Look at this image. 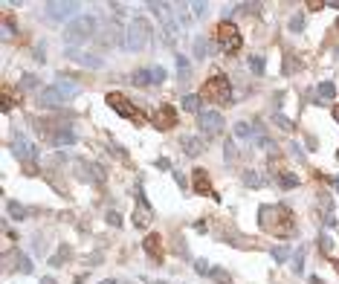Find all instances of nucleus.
<instances>
[{
	"instance_id": "27",
	"label": "nucleus",
	"mask_w": 339,
	"mask_h": 284,
	"mask_svg": "<svg viewBox=\"0 0 339 284\" xmlns=\"http://www.w3.org/2000/svg\"><path fill=\"white\" fill-rule=\"evenodd\" d=\"M64 258H70V247H67V244H61V247H58V252L50 258V264H52V267H61V261H64Z\"/></svg>"
},
{
	"instance_id": "48",
	"label": "nucleus",
	"mask_w": 339,
	"mask_h": 284,
	"mask_svg": "<svg viewBox=\"0 0 339 284\" xmlns=\"http://www.w3.org/2000/svg\"><path fill=\"white\" fill-rule=\"evenodd\" d=\"M102 284H122V282H116V279H104Z\"/></svg>"
},
{
	"instance_id": "19",
	"label": "nucleus",
	"mask_w": 339,
	"mask_h": 284,
	"mask_svg": "<svg viewBox=\"0 0 339 284\" xmlns=\"http://www.w3.org/2000/svg\"><path fill=\"white\" fill-rule=\"evenodd\" d=\"M6 212L12 215V220H23V217L29 215V209H26V206H20L17 200H9V203H6Z\"/></svg>"
},
{
	"instance_id": "6",
	"label": "nucleus",
	"mask_w": 339,
	"mask_h": 284,
	"mask_svg": "<svg viewBox=\"0 0 339 284\" xmlns=\"http://www.w3.org/2000/svg\"><path fill=\"white\" fill-rule=\"evenodd\" d=\"M215 38H218L221 50L229 52V55L241 52V47H244V38H241V32H238V26L232 23V20H221V23H218V32H215Z\"/></svg>"
},
{
	"instance_id": "17",
	"label": "nucleus",
	"mask_w": 339,
	"mask_h": 284,
	"mask_svg": "<svg viewBox=\"0 0 339 284\" xmlns=\"http://www.w3.org/2000/svg\"><path fill=\"white\" fill-rule=\"evenodd\" d=\"M180 148H183L186 157H200V154H203V142H200L197 136H183V139H180Z\"/></svg>"
},
{
	"instance_id": "40",
	"label": "nucleus",
	"mask_w": 339,
	"mask_h": 284,
	"mask_svg": "<svg viewBox=\"0 0 339 284\" xmlns=\"http://www.w3.org/2000/svg\"><path fill=\"white\" fill-rule=\"evenodd\" d=\"M319 250H322L325 255L331 252V238H328V235H322V238H319Z\"/></svg>"
},
{
	"instance_id": "53",
	"label": "nucleus",
	"mask_w": 339,
	"mask_h": 284,
	"mask_svg": "<svg viewBox=\"0 0 339 284\" xmlns=\"http://www.w3.org/2000/svg\"><path fill=\"white\" fill-rule=\"evenodd\" d=\"M337 29H339V20H337Z\"/></svg>"
},
{
	"instance_id": "36",
	"label": "nucleus",
	"mask_w": 339,
	"mask_h": 284,
	"mask_svg": "<svg viewBox=\"0 0 339 284\" xmlns=\"http://www.w3.org/2000/svg\"><path fill=\"white\" fill-rule=\"evenodd\" d=\"M194 270H197L200 276H209V273H212V267H209V261H206V258H197V261H194Z\"/></svg>"
},
{
	"instance_id": "25",
	"label": "nucleus",
	"mask_w": 339,
	"mask_h": 284,
	"mask_svg": "<svg viewBox=\"0 0 339 284\" xmlns=\"http://www.w3.org/2000/svg\"><path fill=\"white\" fill-rule=\"evenodd\" d=\"M319 96L328 99V101L337 99V87H334V82H322V84H319Z\"/></svg>"
},
{
	"instance_id": "37",
	"label": "nucleus",
	"mask_w": 339,
	"mask_h": 284,
	"mask_svg": "<svg viewBox=\"0 0 339 284\" xmlns=\"http://www.w3.org/2000/svg\"><path fill=\"white\" fill-rule=\"evenodd\" d=\"M3 35H6V38L15 35V20H12V17H3Z\"/></svg>"
},
{
	"instance_id": "54",
	"label": "nucleus",
	"mask_w": 339,
	"mask_h": 284,
	"mask_svg": "<svg viewBox=\"0 0 339 284\" xmlns=\"http://www.w3.org/2000/svg\"><path fill=\"white\" fill-rule=\"evenodd\" d=\"M337 157H339V154H337Z\"/></svg>"
},
{
	"instance_id": "47",
	"label": "nucleus",
	"mask_w": 339,
	"mask_h": 284,
	"mask_svg": "<svg viewBox=\"0 0 339 284\" xmlns=\"http://www.w3.org/2000/svg\"><path fill=\"white\" fill-rule=\"evenodd\" d=\"M310 284H325V282L319 279V276H313V279H310Z\"/></svg>"
},
{
	"instance_id": "34",
	"label": "nucleus",
	"mask_w": 339,
	"mask_h": 284,
	"mask_svg": "<svg viewBox=\"0 0 339 284\" xmlns=\"http://www.w3.org/2000/svg\"><path fill=\"white\" fill-rule=\"evenodd\" d=\"M177 70H180V76H183V82H186L188 73H191V67H188V61L183 58V55H177Z\"/></svg>"
},
{
	"instance_id": "1",
	"label": "nucleus",
	"mask_w": 339,
	"mask_h": 284,
	"mask_svg": "<svg viewBox=\"0 0 339 284\" xmlns=\"http://www.w3.org/2000/svg\"><path fill=\"white\" fill-rule=\"evenodd\" d=\"M258 223L264 232L275 235V238H290L296 232V217L290 212V206L275 203V206H261L258 209Z\"/></svg>"
},
{
	"instance_id": "11",
	"label": "nucleus",
	"mask_w": 339,
	"mask_h": 284,
	"mask_svg": "<svg viewBox=\"0 0 339 284\" xmlns=\"http://www.w3.org/2000/svg\"><path fill=\"white\" fill-rule=\"evenodd\" d=\"M44 9H47V15H50L52 20H67V17H73V20H76L79 3H58V0H52V3H47V6H44Z\"/></svg>"
},
{
	"instance_id": "29",
	"label": "nucleus",
	"mask_w": 339,
	"mask_h": 284,
	"mask_svg": "<svg viewBox=\"0 0 339 284\" xmlns=\"http://www.w3.org/2000/svg\"><path fill=\"white\" fill-rule=\"evenodd\" d=\"M244 183L258 189V186H264V180H261V174H258V171H244Z\"/></svg>"
},
{
	"instance_id": "10",
	"label": "nucleus",
	"mask_w": 339,
	"mask_h": 284,
	"mask_svg": "<svg viewBox=\"0 0 339 284\" xmlns=\"http://www.w3.org/2000/svg\"><path fill=\"white\" fill-rule=\"evenodd\" d=\"M12 151H15L17 160H23V163H29V166L38 160V148H35L23 134H15V139H12Z\"/></svg>"
},
{
	"instance_id": "52",
	"label": "nucleus",
	"mask_w": 339,
	"mask_h": 284,
	"mask_svg": "<svg viewBox=\"0 0 339 284\" xmlns=\"http://www.w3.org/2000/svg\"><path fill=\"white\" fill-rule=\"evenodd\" d=\"M331 264H334V267H337V273H339V261H331Z\"/></svg>"
},
{
	"instance_id": "30",
	"label": "nucleus",
	"mask_w": 339,
	"mask_h": 284,
	"mask_svg": "<svg viewBox=\"0 0 339 284\" xmlns=\"http://www.w3.org/2000/svg\"><path fill=\"white\" fill-rule=\"evenodd\" d=\"M272 261H278V264H281V261H287V255H290V250L287 247H272Z\"/></svg>"
},
{
	"instance_id": "8",
	"label": "nucleus",
	"mask_w": 339,
	"mask_h": 284,
	"mask_svg": "<svg viewBox=\"0 0 339 284\" xmlns=\"http://www.w3.org/2000/svg\"><path fill=\"white\" fill-rule=\"evenodd\" d=\"M104 101L110 104V110H116L119 116L131 119L134 125H145V113H142L139 107H134L131 101H128L125 96H122V93H107V96H104Z\"/></svg>"
},
{
	"instance_id": "14",
	"label": "nucleus",
	"mask_w": 339,
	"mask_h": 284,
	"mask_svg": "<svg viewBox=\"0 0 339 284\" xmlns=\"http://www.w3.org/2000/svg\"><path fill=\"white\" fill-rule=\"evenodd\" d=\"M191 177H194V191H197V194H209V197H212V200H221V194H215V189H212V180H209V174H206V168H194V174H191Z\"/></svg>"
},
{
	"instance_id": "44",
	"label": "nucleus",
	"mask_w": 339,
	"mask_h": 284,
	"mask_svg": "<svg viewBox=\"0 0 339 284\" xmlns=\"http://www.w3.org/2000/svg\"><path fill=\"white\" fill-rule=\"evenodd\" d=\"M223 154H226V160H235V145L226 142V151H223Z\"/></svg>"
},
{
	"instance_id": "24",
	"label": "nucleus",
	"mask_w": 339,
	"mask_h": 284,
	"mask_svg": "<svg viewBox=\"0 0 339 284\" xmlns=\"http://www.w3.org/2000/svg\"><path fill=\"white\" fill-rule=\"evenodd\" d=\"M183 110H188V113H197V110H200V96H194V93L183 96Z\"/></svg>"
},
{
	"instance_id": "38",
	"label": "nucleus",
	"mask_w": 339,
	"mask_h": 284,
	"mask_svg": "<svg viewBox=\"0 0 339 284\" xmlns=\"http://www.w3.org/2000/svg\"><path fill=\"white\" fill-rule=\"evenodd\" d=\"M151 73H154V84L166 82V70H163V67H151Z\"/></svg>"
},
{
	"instance_id": "28",
	"label": "nucleus",
	"mask_w": 339,
	"mask_h": 284,
	"mask_svg": "<svg viewBox=\"0 0 339 284\" xmlns=\"http://www.w3.org/2000/svg\"><path fill=\"white\" fill-rule=\"evenodd\" d=\"M264 67H267V64H264V55H250V70H253L255 76H261Z\"/></svg>"
},
{
	"instance_id": "13",
	"label": "nucleus",
	"mask_w": 339,
	"mask_h": 284,
	"mask_svg": "<svg viewBox=\"0 0 339 284\" xmlns=\"http://www.w3.org/2000/svg\"><path fill=\"white\" fill-rule=\"evenodd\" d=\"M177 125V110L171 107V104H160V110L154 113V128H160V131H169Z\"/></svg>"
},
{
	"instance_id": "39",
	"label": "nucleus",
	"mask_w": 339,
	"mask_h": 284,
	"mask_svg": "<svg viewBox=\"0 0 339 284\" xmlns=\"http://www.w3.org/2000/svg\"><path fill=\"white\" fill-rule=\"evenodd\" d=\"M302 26H305V20H302V15H296L293 20H290V29H293V32H302Z\"/></svg>"
},
{
	"instance_id": "45",
	"label": "nucleus",
	"mask_w": 339,
	"mask_h": 284,
	"mask_svg": "<svg viewBox=\"0 0 339 284\" xmlns=\"http://www.w3.org/2000/svg\"><path fill=\"white\" fill-rule=\"evenodd\" d=\"M35 84H38V82H35V76H23V87H26V90L35 87Z\"/></svg>"
},
{
	"instance_id": "9",
	"label": "nucleus",
	"mask_w": 339,
	"mask_h": 284,
	"mask_svg": "<svg viewBox=\"0 0 339 284\" xmlns=\"http://www.w3.org/2000/svg\"><path fill=\"white\" fill-rule=\"evenodd\" d=\"M134 226L136 229H145V226H151V220H154V209H151V203H148V197H145V191H142V186L136 189V206H134Z\"/></svg>"
},
{
	"instance_id": "7",
	"label": "nucleus",
	"mask_w": 339,
	"mask_h": 284,
	"mask_svg": "<svg viewBox=\"0 0 339 284\" xmlns=\"http://www.w3.org/2000/svg\"><path fill=\"white\" fill-rule=\"evenodd\" d=\"M148 9H151L154 15L160 17V32H163V44H174L177 41V23L171 20V6L169 3H148Z\"/></svg>"
},
{
	"instance_id": "22",
	"label": "nucleus",
	"mask_w": 339,
	"mask_h": 284,
	"mask_svg": "<svg viewBox=\"0 0 339 284\" xmlns=\"http://www.w3.org/2000/svg\"><path fill=\"white\" fill-rule=\"evenodd\" d=\"M131 82L139 84V87H145V84H154V73H151V70H136Z\"/></svg>"
},
{
	"instance_id": "49",
	"label": "nucleus",
	"mask_w": 339,
	"mask_h": 284,
	"mask_svg": "<svg viewBox=\"0 0 339 284\" xmlns=\"http://www.w3.org/2000/svg\"><path fill=\"white\" fill-rule=\"evenodd\" d=\"M41 284H55V279H50V276H47V279H44Z\"/></svg>"
},
{
	"instance_id": "21",
	"label": "nucleus",
	"mask_w": 339,
	"mask_h": 284,
	"mask_svg": "<svg viewBox=\"0 0 339 284\" xmlns=\"http://www.w3.org/2000/svg\"><path fill=\"white\" fill-rule=\"evenodd\" d=\"M235 136L253 142V139H255V128H250V122H235Z\"/></svg>"
},
{
	"instance_id": "18",
	"label": "nucleus",
	"mask_w": 339,
	"mask_h": 284,
	"mask_svg": "<svg viewBox=\"0 0 339 284\" xmlns=\"http://www.w3.org/2000/svg\"><path fill=\"white\" fill-rule=\"evenodd\" d=\"M73 61H79V64H85V67H102V58H87L85 52H76V50H70L67 52Z\"/></svg>"
},
{
	"instance_id": "42",
	"label": "nucleus",
	"mask_w": 339,
	"mask_h": 284,
	"mask_svg": "<svg viewBox=\"0 0 339 284\" xmlns=\"http://www.w3.org/2000/svg\"><path fill=\"white\" fill-rule=\"evenodd\" d=\"M191 12L200 17V15H206V3H191Z\"/></svg>"
},
{
	"instance_id": "41",
	"label": "nucleus",
	"mask_w": 339,
	"mask_h": 284,
	"mask_svg": "<svg viewBox=\"0 0 339 284\" xmlns=\"http://www.w3.org/2000/svg\"><path fill=\"white\" fill-rule=\"evenodd\" d=\"M0 99H3V110H9V107H12V96H9V90H3V93H0Z\"/></svg>"
},
{
	"instance_id": "12",
	"label": "nucleus",
	"mask_w": 339,
	"mask_h": 284,
	"mask_svg": "<svg viewBox=\"0 0 339 284\" xmlns=\"http://www.w3.org/2000/svg\"><path fill=\"white\" fill-rule=\"evenodd\" d=\"M200 128H203L206 136H218L223 131V116L218 110H203L200 113Z\"/></svg>"
},
{
	"instance_id": "51",
	"label": "nucleus",
	"mask_w": 339,
	"mask_h": 284,
	"mask_svg": "<svg viewBox=\"0 0 339 284\" xmlns=\"http://www.w3.org/2000/svg\"><path fill=\"white\" fill-rule=\"evenodd\" d=\"M334 186H337V191H339V174H337V177H334Z\"/></svg>"
},
{
	"instance_id": "33",
	"label": "nucleus",
	"mask_w": 339,
	"mask_h": 284,
	"mask_svg": "<svg viewBox=\"0 0 339 284\" xmlns=\"http://www.w3.org/2000/svg\"><path fill=\"white\" fill-rule=\"evenodd\" d=\"M209 276H212V279H215V282H218V284H229V282H232V279H229V273H226V270H212V273H209Z\"/></svg>"
},
{
	"instance_id": "32",
	"label": "nucleus",
	"mask_w": 339,
	"mask_h": 284,
	"mask_svg": "<svg viewBox=\"0 0 339 284\" xmlns=\"http://www.w3.org/2000/svg\"><path fill=\"white\" fill-rule=\"evenodd\" d=\"M293 270H296V273L305 270V250H296V255H293Z\"/></svg>"
},
{
	"instance_id": "46",
	"label": "nucleus",
	"mask_w": 339,
	"mask_h": 284,
	"mask_svg": "<svg viewBox=\"0 0 339 284\" xmlns=\"http://www.w3.org/2000/svg\"><path fill=\"white\" fill-rule=\"evenodd\" d=\"M157 168H163V171H166V168H171V163L166 160V157H160V160H157Z\"/></svg>"
},
{
	"instance_id": "4",
	"label": "nucleus",
	"mask_w": 339,
	"mask_h": 284,
	"mask_svg": "<svg viewBox=\"0 0 339 284\" xmlns=\"http://www.w3.org/2000/svg\"><path fill=\"white\" fill-rule=\"evenodd\" d=\"M200 99L206 101H215V104H229L232 101V84L226 76H212L209 82L203 84V90H200Z\"/></svg>"
},
{
	"instance_id": "35",
	"label": "nucleus",
	"mask_w": 339,
	"mask_h": 284,
	"mask_svg": "<svg viewBox=\"0 0 339 284\" xmlns=\"http://www.w3.org/2000/svg\"><path fill=\"white\" fill-rule=\"evenodd\" d=\"M275 125H278L281 131H293V128H296V125H293L287 116H281V113H275Z\"/></svg>"
},
{
	"instance_id": "15",
	"label": "nucleus",
	"mask_w": 339,
	"mask_h": 284,
	"mask_svg": "<svg viewBox=\"0 0 339 284\" xmlns=\"http://www.w3.org/2000/svg\"><path fill=\"white\" fill-rule=\"evenodd\" d=\"M41 104H44V107H52V110H58V107L67 104V96H64L58 87H44V90H41Z\"/></svg>"
},
{
	"instance_id": "50",
	"label": "nucleus",
	"mask_w": 339,
	"mask_h": 284,
	"mask_svg": "<svg viewBox=\"0 0 339 284\" xmlns=\"http://www.w3.org/2000/svg\"><path fill=\"white\" fill-rule=\"evenodd\" d=\"M334 119H337V122H339V107H334Z\"/></svg>"
},
{
	"instance_id": "26",
	"label": "nucleus",
	"mask_w": 339,
	"mask_h": 284,
	"mask_svg": "<svg viewBox=\"0 0 339 284\" xmlns=\"http://www.w3.org/2000/svg\"><path fill=\"white\" fill-rule=\"evenodd\" d=\"M278 183H281V189H293V186H299V177L293 171H281L278 174Z\"/></svg>"
},
{
	"instance_id": "43",
	"label": "nucleus",
	"mask_w": 339,
	"mask_h": 284,
	"mask_svg": "<svg viewBox=\"0 0 339 284\" xmlns=\"http://www.w3.org/2000/svg\"><path fill=\"white\" fill-rule=\"evenodd\" d=\"M107 223H110V226H119L122 220H119V215H116V212H107Z\"/></svg>"
},
{
	"instance_id": "5",
	"label": "nucleus",
	"mask_w": 339,
	"mask_h": 284,
	"mask_svg": "<svg viewBox=\"0 0 339 284\" xmlns=\"http://www.w3.org/2000/svg\"><path fill=\"white\" fill-rule=\"evenodd\" d=\"M38 131L44 134V139H47L50 145H58V148H64V145H73V142H76L73 128L64 125V122H38Z\"/></svg>"
},
{
	"instance_id": "20",
	"label": "nucleus",
	"mask_w": 339,
	"mask_h": 284,
	"mask_svg": "<svg viewBox=\"0 0 339 284\" xmlns=\"http://www.w3.org/2000/svg\"><path fill=\"white\" fill-rule=\"evenodd\" d=\"M209 52H212V44L206 41L203 35H200V38H194V58H206Z\"/></svg>"
},
{
	"instance_id": "16",
	"label": "nucleus",
	"mask_w": 339,
	"mask_h": 284,
	"mask_svg": "<svg viewBox=\"0 0 339 284\" xmlns=\"http://www.w3.org/2000/svg\"><path fill=\"white\" fill-rule=\"evenodd\" d=\"M142 250L148 252V258L157 261V264H160V261H163V255H166V250H163V238H160L157 232H151L145 241H142Z\"/></svg>"
},
{
	"instance_id": "23",
	"label": "nucleus",
	"mask_w": 339,
	"mask_h": 284,
	"mask_svg": "<svg viewBox=\"0 0 339 284\" xmlns=\"http://www.w3.org/2000/svg\"><path fill=\"white\" fill-rule=\"evenodd\" d=\"M55 87H58V90H61V93H64L67 99H73V96L79 93V87H76V84H70V82H64V76H58V82H55Z\"/></svg>"
},
{
	"instance_id": "31",
	"label": "nucleus",
	"mask_w": 339,
	"mask_h": 284,
	"mask_svg": "<svg viewBox=\"0 0 339 284\" xmlns=\"http://www.w3.org/2000/svg\"><path fill=\"white\" fill-rule=\"evenodd\" d=\"M17 273H32V261L26 258V255H17Z\"/></svg>"
},
{
	"instance_id": "3",
	"label": "nucleus",
	"mask_w": 339,
	"mask_h": 284,
	"mask_svg": "<svg viewBox=\"0 0 339 284\" xmlns=\"http://www.w3.org/2000/svg\"><path fill=\"white\" fill-rule=\"evenodd\" d=\"M151 23L145 20V17H134L131 23H128V29H125V47L131 52H139L145 50L148 44H151Z\"/></svg>"
},
{
	"instance_id": "2",
	"label": "nucleus",
	"mask_w": 339,
	"mask_h": 284,
	"mask_svg": "<svg viewBox=\"0 0 339 284\" xmlns=\"http://www.w3.org/2000/svg\"><path fill=\"white\" fill-rule=\"evenodd\" d=\"M96 17L93 15H79L76 20H70L67 23V32H64V41H67V47L73 50V47H79V44H85V41H90L93 35H96Z\"/></svg>"
}]
</instances>
